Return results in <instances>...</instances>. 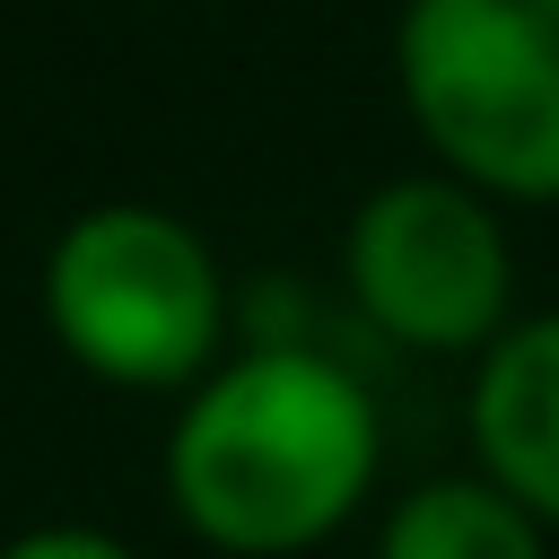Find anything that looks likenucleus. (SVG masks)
<instances>
[{"label":"nucleus","instance_id":"3","mask_svg":"<svg viewBox=\"0 0 559 559\" xmlns=\"http://www.w3.org/2000/svg\"><path fill=\"white\" fill-rule=\"evenodd\" d=\"M393 87L445 175L559 201V0H402Z\"/></svg>","mask_w":559,"mask_h":559},{"label":"nucleus","instance_id":"1","mask_svg":"<svg viewBox=\"0 0 559 559\" xmlns=\"http://www.w3.org/2000/svg\"><path fill=\"white\" fill-rule=\"evenodd\" d=\"M384 463L376 393L297 341L218 358L166 437V507L227 559H297L332 542Z\"/></svg>","mask_w":559,"mask_h":559},{"label":"nucleus","instance_id":"2","mask_svg":"<svg viewBox=\"0 0 559 559\" xmlns=\"http://www.w3.org/2000/svg\"><path fill=\"white\" fill-rule=\"evenodd\" d=\"M44 323L61 358L114 393H192L227 341V271L192 218L96 201L44 253Z\"/></svg>","mask_w":559,"mask_h":559},{"label":"nucleus","instance_id":"5","mask_svg":"<svg viewBox=\"0 0 559 559\" xmlns=\"http://www.w3.org/2000/svg\"><path fill=\"white\" fill-rule=\"evenodd\" d=\"M463 428H472L480 480H498L542 533H559V306L515 314L480 349Z\"/></svg>","mask_w":559,"mask_h":559},{"label":"nucleus","instance_id":"6","mask_svg":"<svg viewBox=\"0 0 559 559\" xmlns=\"http://www.w3.org/2000/svg\"><path fill=\"white\" fill-rule=\"evenodd\" d=\"M376 559H542V524L480 472L454 480H419L411 498H393Z\"/></svg>","mask_w":559,"mask_h":559},{"label":"nucleus","instance_id":"4","mask_svg":"<svg viewBox=\"0 0 559 559\" xmlns=\"http://www.w3.org/2000/svg\"><path fill=\"white\" fill-rule=\"evenodd\" d=\"M341 271L349 306L419 358H480L515 323V253L498 201L445 166L376 183L349 210Z\"/></svg>","mask_w":559,"mask_h":559},{"label":"nucleus","instance_id":"7","mask_svg":"<svg viewBox=\"0 0 559 559\" xmlns=\"http://www.w3.org/2000/svg\"><path fill=\"white\" fill-rule=\"evenodd\" d=\"M0 559H140V550L114 542L105 524H35V533L0 542Z\"/></svg>","mask_w":559,"mask_h":559}]
</instances>
